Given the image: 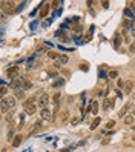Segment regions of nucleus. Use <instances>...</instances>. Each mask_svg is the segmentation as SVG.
I'll return each instance as SVG.
<instances>
[{"label":"nucleus","mask_w":135,"mask_h":152,"mask_svg":"<svg viewBox=\"0 0 135 152\" xmlns=\"http://www.w3.org/2000/svg\"><path fill=\"white\" fill-rule=\"evenodd\" d=\"M0 109H2V112L5 114L6 111H11V109H14L17 106V98L16 97H12V95H9V97H3L2 98V101H0Z\"/></svg>","instance_id":"nucleus-1"},{"label":"nucleus","mask_w":135,"mask_h":152,"mask_svg":"<svg viewBox=\"0 0 135 152\" xmlns=\"http://www.w3.org/2000/svg\"><path fill=\"white\" fill-rule=\"evenodd\" d=\"M37 105H39V101H35V97L26 98V100L23 101L25 114H28V115H32V114H35V111H37Z\"/></svg>","instance_id":"nucleus-2"},{"label":"nucleus","mask_w":135,"mask_h":152,"mask_svg":"<svg viewBox=\"0 0 135 152\" xmlns=\"http://www.w3.org/2000/svg\"><path fill=\"white\" fill-rule=\"evenodd\" d=\"M23 80H25V78H22V77H17V78H14V80L9 83V88H11V89H14V91L23 89Z\"/></svg>","instance_id":"nucleus-3"},{"label":"nucleus","mask_w":135,"mask_h":152,"mask_svg":"<svg viewBox=\"0 0 135 152\" xmlns=\"http://www.w3.org/2000/svg\"><path fill=\"white\" fill-rule=\"evenodd\" d=\"M48 103H49V95L48 94H42L39 98V106L42 109H45V108H48Z\"/></svg>","instance_id":"nucleus-4"},{"label":"nucleus","mask_w":135,"mask_h":152,"mask_svg":"<svg viewBox=\"0 0 135 152\" xmlns=\"http://www.w3.org/2000/svg\"><path fill=\"white\" fill-rule=\"evenodd\" d=\"M18 72H20V68L18 66H12V68H8V71H6V75L8 77H11L14 80V78H17Z\"/></svg>","instance_id":"nucleus-5"},{"label":"nucleus","mask_w":135,"mask_h":152,"mask_svg":"<svg viewBox=\"0 0 135 152\" xmlns=\"http://www.w3.org/2000/svg\"><path fill=\"white\" fill-rule=\"evenodd\" d=\"M130 108H132V103H126V105L121 108V111L118 112V117H126L127 112L130 111Z\"/></svg>","instance_id":"nucleus-6"},{"label":"nucleus","mask_w":135,"mask_h":152,"mask_svg":"<svg viewBox=\"0 0 135 152\" xmlns=\"http://www.w3.org/2000/svg\"><path fill=\"white\" fill-rule=\"evenodd\" d=\"M134 121H135V115L134 114H127V115L125 117V120H123V123H125L126 126H132Z\"/></svg>","instance_id":"nucleus-7"},{"label":"nucleus","mask_w":135,"mask_h":152,"mask_svg":"<svg viewBox=\"0 0 135 152\" xmlns=\"http://www.w3.org/2000/svg\"><path fill=\"white\" fill-rule=\"evenodd\" d=\"M40 117H42V120H51V111L48 108H45L40 111Z\"/></svg>","instance_id":"nucleus-8"},{"label":"nucleus","mask_w":135,"mask_h":152,"mask_svg":"<svg viewBox=\"0 0 135 152\" xmlns=\"http://www.w3.org/2000/svg\"><path fill=\"white\" fill-rule=\"evenodd\" d=\"M22 140H23V135L22 134H18V135H16L12 138V147H18L22 144Z\"/></svg>","instance_id":"nucleus-9"},{"label":"nucleus","mask_w":135,"mask_h":152,"mask_svg":"<svg viewBox=\"0 0 135 152\" xmlns=\"http://www.w3.org/2000/svg\"><path fill=\"white\" fill-rule=\"evenodd\" d=\"M112 106H114V101L109 100V98H106V100L103 101V109H104V111H109Z\"/></svg>","instance_id":"nucleus-10"},{"label":"nucleus","mask_w":135,"mask_h":152,"mask_svg":"<svg viewBox=\"0 0 135 152\" xmlns=\"http://www.w3.org/2000/svg\"><path fill=\"white\" fill-rule=\"evenodd\" d=\"M57 62H58L60 64H66L68 62H69V57H68V55H65V54H60V55H58V60H57Z\"/></svg>","instance_id":"nucleus-11"},{"label":"nucleus","mask_w":135,"mask_h":152,"mask_svg":"<svg viewBox=\"0 0 135 152\" xmlns=\"http://www.w3.org/2000/svg\"><path fill=\"white\" fill-rule=\"evenodd\" d=\"M132 88H134V83H132V82H126L125 92H126V94H132Z\"/></svg>","instance_id":"nucleus-12"},{"label":"nucleus","mask_w":135,"mask_h":152,"mask_svg":"<svg viewBox=\"0 0 135 152\" xmlns=\"http://www.w3.org/2000/svg\"><path fill=\"white\" fill-rule=\"evenodd\" d=\"M100 121H101V118H100V117H97V118L91 123V131H95V128L100 124Z\"/></svg>","instance_id":"nucleus-13"},{"label":"nucleus","mask_w":135,"mask_h":152,"mask_svg":"<svg viewBox=\"0 0 135 152\" xmlns=\"http://www.w3.org/2000/svg\"><path fill=\"white\" fill-rule=\"evenodd\" d=\"M32 88V83L28 80V78H25L23 80V91H28V89H31Z\"/></svg>","instance_id":"nucleus-14"},{"label":"nucleus","mask_w":135,"mask_h":152,"mask_svg":"<svg viewBox=\"0 0 135 152\" xmlns=\"http://www.w3.org/2000/svg\"><path fill=\"white\" fill-rule=\"evenodd\" d=\"M16 98H20V100H23L25 98V91L23 89H18V91H16V95H14Z\"/></svg>","instance_id":"nucleus-15"},{"label":"nucleus","mask_w":135,"mask_h":152,"mask_svg":"<svg viewBox=\"0 0 135 152\" xmlns=\"http://www.w3.org/2000/svg\"><path fill=\"white\" fill-rule=\"evenodd\" d=\"M6 92H8L6 86H5V85H2V88H0V95H2V98H3V97H6Z\"/></svg>","instance_id":"nucleus-16"},{"label":"nucleus","mask_w":135,"mask_h":152,"mask_svg":"<svg viewBox=\"0 0 135 152\" xmlns=\"http://www.w3.org/2000/svg\"><path fill=\"white\" fill-rule=\"evenodd\" d=\"M125 16H127V17H129V18H132V20H134V18H135V16H134V13H132V11H130V9H125Z\"/></svg>","instance_id":"nucleus-17"},{"label":"nucleus","mask_w":135,"mask_h":152,"mask_svg":"<svg viewBox=\"0 0 135 152\" xmlns=\"http://www.w3.org/2000/svg\"><path fill=\"white\" fill-rule=\"evenodd\" d=\"M58 101H60V92H57L54 95V105H55V108H58Z\"/></svg>","instance_id":"nucleus-18"},{"label":"nucleus","mask_w":135,"mask_h":152,"mask_svg":"<svg viewBox=\"0 0 135 152\" xmlns=\"http://www.w3.org/2000/svg\"><path fill=\"white\" fill-rule=\"evenodd\" d=\"M97 112H98V103L94 101V103H92V114H95V115H97Z\"/></svg>","instance_id":"nucleus-19"},{"label":"nucleus","mask_w":135,"mask_h":152,"mask_svg":"<svg viewBox=\"0 0 135 152\" xmlns=\"http://www.w3.org/2000/svg\"><path fill=\"white\" fill-rule=\"evenodd\" d=\"M63 85H65V80H63V78H58V82L54 83V88H58V86H63Z\"/></svg>","instance_id":"nucleus-20"},{"label":"nucleus","mask_w":135,"mask_h":152,"mask_svg":"<svg viewBox=\"0 0 135 152\" xmlns=\"http://www.w3.org/2000/svg\"><path fill=\"white\" fill-rule=\"evenodd\" d=\"M115 126V121L114 120H111V121H107L106 123V129H111V128H114Z\"/></svg>","instance_id":"nucleus-21"},{"label":"nucleus","mask_w":135,"mask_h":152,"mask_svg":"<svg viewBox=\"0 0 135 152\" xmlns=\"http://www.w3.org/2000/svg\"><path fill=\"white\" fill-rule=\"evenodd\" d=\"M109 77H111V78H117V77H118V72H117V71H111V72H109Z\"/></svg>","instance_id":"nucleus-22"},{"label":"nucleus","mask_w":135,"mask_h":152,"mask_svg":"<svg viewBox=\"0 0 135 152\" xmlns=\"http://www.w3.org/2000/svg\"><path fill=\"white\" fill-rule=\"evenodd\" d=\"M120 45V34H115V46Z\"/></svg>","instance_id":"nucleus-23"},{"label":"nucleus","mask_w":135,"mask_h":152,"mask_svg":"<svg viewBox=\"0 0 135 152\" xmlns=\"http://www.w3.org/2000/svg\"><path fill=\"white\" fill-rule=\"evenodd\" d=\"M117 86H118V88H125V86H126V83H125V82H123V80H118V83H117Z\"/></svg>","instance_id":"nucleus-24"},{"label":"nucleus","mask_w":135,"mask_h":152,"mask_svg":"<svg viewBox=\"0 0 135 152\" xmlns=\"http://www.w3.org/2000/svg\"><path fill=\"white\" fill-rule=\"evenodd\" d=\"M101 5H103V8H104V9H107V8H109V2H103Z\"/></svg>","instance_id":"nucleus-25"},{"label":"nucleus","mask_w":135,"mask_h":152,"mask_svg":"<svg viewBox=\"0 0 135 152\" xmlns=\"http://www.w3.org/2000/svg\"><path fill=\"white\" fill-rule=\"evenodd\" d=\"M12 135H14V129H11V131H9V134H8V138L11 140V138H12Z\"/></svg>","instance_id":"nucleus-26"},{"label":"nucleus","mask_w":135,"mask_h":152,"mask_svg":"<svg viewBox=\"0 0 135 152\" xmlns=\"http://www.w3.org/2000/svg\"><path fill=\"white\" fill-rule=\"evenodd\" d=\"M129 49H130L132 52H135V43H132V45H130V48H129Z\"/></svg>","instance_id":"nucleus-27"},{"label":"nucleus","mask_w":135,"mask_h":152,"mask_svg":"<svg viewBox=\"0 0 135 152\" xmlns=\"http://www.w3.org/2000/svg\"><path fill=\"white\" fill-rule=\"evenodd\" d=\"M132 131H135V123L132 124Z\"/></svg>","instance_id":"nucleus-28"},{"label":"nucleus","mask_w":135,"mask_h":152,"mask_svg":"<svg viewBox=\"0 0 135 152\" xmlns=\"http://www.w3.org/2000/svg\"><path fill=\"white\" fill-rule=\"evenodd\" d=\"M134 100H135V94H134Z\"/></svg>","instance_id":"nucleus-29"}]
</instances>
